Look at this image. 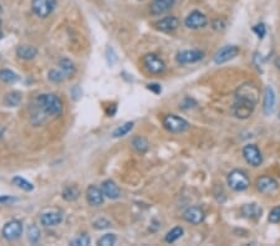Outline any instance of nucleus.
<instances>
[{
	"mask_svg": "<svg viewBox=\"0 0 280 246\" xmlns=\"http://www.w3.org/2000/svg\"><path fill=\"white\" fill-rule=\"evenodd\" d=\"M36 106L41 112L50 117H59L62 115V102L54 94H43L36 99Z\"/></svg>",
	"mask_w": 280,
	"mask_h": 246,
	"instance_id": "obj_1",
	"label": "nucleus"
},
{
	"mask_svg": "<svg viewBox=\"0 0 280 246\" xmlns=\"http://www.w3.org/2000/svg\"><path fill=\"white\" fill-rule=\"evenodd\" d=\"M260 97V91L254 82H244L236 91V101H242L257 106Z\"/></svg>",
	"mask_w": 280,
	"mask_h": 246,
	"instance_id": "obj_2",
	"label": "nucleus"
},
{
	"mask_svg": "<svg viewBox=\"0 0 280 246\" xmlns=\"http://www.w3.org/2000/svg\"><path fill=\"white\" fill-rule=\"evenodd\" d=\"M227 184L234 192H244L249 188L250 181L244 172L240 169H234L227 177Z\"/></svg>",
	"mask_w": 280,
	"mask_h": 246,
	"instance_id": "obj_3",
	"label": "nucleus"
},
{
	"mask_svg": "<svg viewBox=\"0 0 280 246\" xmlns=\"http://www.w3.org/2000/svg\"><path fill=\"white\" fill-rule=\"evenodd\" d=\"M163 126L171 133H183L189 128V123L177 115H167L163 117Z\"/></svg>",
	"mask_w": 280,
	"mask_h": 246,
	"instance_id": "obj_4",
	"label": "nucleus"
},
{
	"mask_svg": "<svg viewBox=\"0 0 280 246\" xmlns=\"http://www.w3.org/2000/svg\"><path fill=\"white\" fill-rule=\"evenodd\" d=\"M142 63L151 75H161L166 71V63L156 54H147L142 57Z\"/></svg>",
	"mask_w": 280,
	"mask_h": 246,
	"instance_id": "obj_5",
	"label": "nucleus"
},
{
	"mask_svg": "<svg viewBox=\"0 0 280 246\" xmlns=\"http://www.w3.org/2000/svg\"><path fill=\"white\" fill-rule=\"evenodd\" d=\"M56 8V0H33L31 3V9L36 17L45 19L52 14V12Z\"/></svg>",
	"mask_w": 280,
	"mask_h": 246,
	"instance_id": "obj_6",
	"label": "nucleus"
},
{
	"mask_svg": "<svg viewBox=\"0 0 280 246\" xmlns=\"http://www.w3.org/2000/svg\"><path fill=\"white\" fill-rule=\"evenodd\" d=\"M243 158L249 166L254 167H260L261 163H263V155H261V152L259 150V148L255 144H247L243 147Z\"/></svg>",
	"mask_w": 280,
	"mask_h": 246,
	"instance_id": "obj_7",
	"label": "nucleus"
},
{
	"mask_svg": "<svg viewBox=\"0 0 280 246\" xmlns=\"http://www.w3.org/2000/svg\"><path fill=\"white\" fill-rule=\"evenodd\" d=\"M23 234V224L19 220H10L3 227V237L8 241L18 240Z\"/></svg>",
	"mask_w": 280,
	"mask_h": 246,
	"instance_id": "obj_8",
	"label": "nucleus"
},
{
	"mask_svg": "<svg viewBox=\"0 0 280 246\" xmlns=\"http://www.w3.org/2000/svg\"><path fill=\"white\" fill-rule=\"evenodd\" d=\"M255 187H257L258 192H260L261 194L270 195L273 193H275L278 190L279 184L273 177L270 176H261L259 177L255 182Z\"/></svg>",
	"mask_w": 280,
	"mask_h": 246,
	"instance_id": "obj_9",
	"label": "nucleus"
},
{
	"mask_svg": "<svg viewBox=\"0 0 280 246\" xmlns=\"http://www.w3.org/2000/svg\"><path fill=\"white\" fill-rule=\"evenodd\" d=\"M238 54H239V47L236 45H226L217 51L215 55V62L217 65H222V63L233 60L234 57L238 56Z\"/></svg>",
	"mask_w": 280,
	"mask_h": 246,
	"instance_id": "obj_10",
	"label": "nucleus"
},
{
	"mask_svg": "<svg viewBox=\"0 0 280 246\" xmlns=\"http://www.w3.org/2000/svg\"><path fill=\"white\" fill-rule=\"evenodd\" d=\"M254 110L255 106L252 105V103L236 101V100H234L233 106H232V113L238 120H247V118H249L254 112Z\"/></svg>",
	"mask_w": 280,
	"mask_h": 246,
	"instance_id": "obj_11",
	"label": "nucleus"
},
{
	"mask_svg": "<svg viewBox=\"0 0 280 246\" xmlns=\"http://www.w3.org/2000/svg\"><path fill=\"white\" fill-rule=\"evenodd\" d=\"M207 24L208 18L203 13L198 12V10L189 13L186 19H184V25L188 29H192V30H198V29L204 28V26H207Z\"/></svg>",
	"mask_w": 280,
	"mask_h": 246,
	"instance_id": "obj_12",
	"label": "nucleus"
},
{
	"mask_svg": "<svg viewBox=\"0 0 280 246\" xmlns=\"http://www.w3.org/2000/svg\"><path fill=\"white\" fill-rule=\"evenodd\" d=\"M204 57V52L200 50H184L177 54L176 61L181 65H186V63H194L203 60Z\"/></svg>",
	"mask_w": 280,
	"mask_h": 246,
	"instance_id": "obj_13",
	"label": "nucleus"
},
{
	"mask_svg": "<svg viewBox=\"0 0 280 246\" xmlns=\"http://www.w3.org/2000/svg\"><path fill=\"white\" fill-rule=\"evenodd\" d=\"M276 105V96L274 89L271 86H266L264 90V97H263V111L265 116H270L275 110Z\"/></svg>",
	"mask_w": 280,
	"mask_h": 246,
	"instance_id": "obj_14",
	"label": "nucleus"
},
{
	"mask_svg": "<svg viewBox=\"0 0 280 246\" xmlns=\"http://www.w3.org/2000/svg\"><path fill=\"white\" fill-rule=\"evenodd\" d=\"M205 218L204 211L202 210L198 206H189L184 210L183 213V219L189 224H193V225H198V224L203 223Z\"/></svg>",
	"mask_w": 280,
	"mask_h": 246,
	"instance_id": "obj_15",
	"label": "nucleus"
},
{
	"mask_svg": "<svg viewBox=\"0 0 280 246\" xmlns=\"http://www.w3.org/2000/svg\"><path fill=\"white\" fill-rule=\"evenodd\" d=\"M240 213L244 216L245 219H249V220L257 221L261 218V214L263 210L259 206L257 203H250V204H244L240 208Z\"/></svg>",
	"mask_w": 280,
	"mask_h": 246,
	"instance_id": "obj_16",
	"label": "nucleus"
},
{
	"mask_svg": "<svg viewBox=\"0 0 280 246\" xmlns=\"http://www.w3.org/2000/svg\"><path fill=\"white\" fill-rule=\"evenodd\" d=\"M104 193L95 185H90L86 190V200L90 205L99 206L104 203Z\"/></svg>",
	"mask_w": 280,
	"mask_h": 246,
	"instance_id": "obj_17",
	"label": "nucleus"
},
{
	"mask_svg": "<svg viewBox=\"0 0 280 246\" xmlns=\"http://www.w3.org/2000/svg\"><path fill=\"white\" fill-rule=\"evenodd\" d=\"M156 29L163 33H172V31L177 30L179 26V20L176 17H166L163 19L158 20L155 24Z\"/></svg>",
	"mask_w": 280,
	"mask_h": 246,
	"instance_id": "obj_18",
	"label": "nucleus"
},
{
	"mask_svg": "<svg viewBox=\"0 0 280 246\" xmlns=\"http://www.w3.org/2000/svg\"><path fill=\"white\" fill-rule=\"evenodd\" d=\"M62 219H64V216L60 211H47V213L41 214L40 223L41 225L46 227L56 226L62 223Z\"/></svg>",
	"mask_w": 280,
	"mask_h": 246,
	"instance_id": "obj_19",
	"label": "nucleus"
},
{
	"mask_svg": "<svg viewBox=\"0 0 280 246\" xmlns=\"http://www.w3.org/2000/svg\"><path fill=\"white\" fill-rule=\"evenodd\" d=\"M101 190L102 193H104L105 197L110 198V199H117V198H120L121 195V190L120 188H118V185L113 181H111V179H107V181L102 182Z\"/></svg>",
	"mask_w": 280,
	"mask_h": 246,
	"instance_id": "obj_20",
	"label": "nucleus"
},
{
	"mask_svg": "<svg viewBox=\"0 0 280 246\" xmlns=\"http://www.w3.org/2000/svg\"><path fill=\"white\" fill-rule=\"evenodd\" d=\"M176 0H153L151 5V13L153 15L165 14L167 10H170L173 7Z\"/></svg>",
	"mask_w": 280,
	"mask_h": 246,
	"instance_id": "obj_21",
	"label": "nucleus"
},
{
	"mask_svg": "<svg viewBox=\"0 0 280 246\" xmlns=\"http://www.w3.org/2000/svg\"><path fill=\"white\" fill-rule=\"evenodd\" d=\"M17 55L23 60H31L38 55V49L29 45H20L17 49Z\"/></svg>",
	"mask_w": 280,
	"mask_h": 246,
	"instance_id": "obj_22",
	"label": "nucleus"
},
{
	"mask_svg": "<svg viewBox=\"0 0 280 246\" xmlns=\"http://www.w3.org/2000/svg\"><path fill=\"white\" fill-rule=\"evenodd\" d=\"M132 148H133L137 153L144 154V153H146L150 148L149 141H147L145 137H141V136L134 137V138L132 139Z\"/></svg>",
	"mask_w": 280,
	"mask_h": 246,
	"instance_id": "obj_23",
	"label": "nucleus"
},
{
	"mask_svg": "<svg viewBox=\"0 0 280 246\" xmlns=\"http://www.w3.org/2000/svg\"><path fill=\"white\" fill-rule=\"evenodd\" d=\"M0 80L5 82V84H15V82L19 80V76L14 71L3 68V70H0Z\"/></svg>",
	"mask_w": 280,
	"mask_h": 246,
	"instance_id": "obj_24",
	"label": "nucleus"
},
{
	"mask_svg": "<svg viewBox=\"0 0 280 246\" xmlns=\"http://www.w3.org/2000/svg\"><path fill=\"white\" fill-rule=\"evenodd\" d=\"M79 197H80V190L74 185L65 188L64 192H62V198L66 202H75Z\"/></svg>",
	"mask_w": 280,
	"mask_h": 246,
	"instance_id": "obj_25",
	"label": "nucleus"
},
{
	"mask_svg": "<svg viewBox=\"0 0 280 246\" xmlns=\"http://www.w3.org/2000/svg\"><path fill=\"white\" fill-rule=\"evenodd\" d=\"M183 232H184L183 227H181V226L173 227V229L171 230V231H168L167 235H166V237H165L166 242H168V244H172V242L177 241L178 239H181L182 235H183Z\"/></svg>",
	"mask_w": 280,
	"mask_h": 246,
	"instance_id": "obj_26",
	"label": "nucleus"
},
{
	"mask_svg": "<svg viewBox=\"0 0 280 246\" xmlns=\"http://www.w3.org/2000/svg\"><path fill=\"white\" fill-rule=\"evenodd\" d=\"M20 101H22V94L17 91L9 92V94L5 96V105L9 106V107H17L19 106Z\"/></svg>",
	"mask_w": 280,
	"mask_h": 246,
	"instance_id": "obj_27",
	"label": "nucleus"
},
{
	"mask_svg": "<svg viewBox=\"0 0 280 246\" xmlns=\"http://www.w3.org/2000/svg\"><path fill=\"white\" fill-rule=\"evenodd\" d=\"M132 128H133V122H126L125 124H122V126L117 127V128L112 132V137L113 138H120V137L126 136V134L132 131Z\"/></svg>",
	"mask_w": 280,
	"mask_h": 246,
	"instance_id": "obj_28",
	"label": "nucleus"
},
{
	"mask_svg": "<svg viewBox=\"0 0 280 246\" xmlns=\"http://www.w3.org/2000/svg\"><path fill=\"white\" fill-rule=\"evenodd\" d=\"M12 182H13V184L17 185V187L20 188V189L25 190V192H31V190L34 189L33 183H30L29 181H26V179L23 178V177H19V176L14 177Z\"/></svg>",
	"mask_w": 280,
	"mask_h": 246,
	"instance_id": "obj_29",
	"label": "nucleus"
},
{
	"mask_svg": "<svg viewBox=\"0 0 280 246\" xmlns=\"http://www.w3.org/2000/svg\"><path fill=\"white\" fill-rule=\"evenodd\" d=\"M60 68H61L62 71L65 72V75L67 76V77H70V76H73L74 73H75V66H74V63L71 60L68 59H62L61 61H60Z\"/></svg>",
	"mask_w": 280,
	"mask_h": 246,
	"instance_id": "obj_30",
	"label": "nucleus"
},
{
	"mask_svg": "<svg viewBox=\"0 0 280 246\" xmlns=\"http://www.w3.org/2000/svg\"><path fill=\"white\" fill-rule=\"evenodd\" d=\"M28 237H29V241H30L31 244H36V242L39 241V239H40V230H39V227L36 226L35 224L29 226Z\"/></svg>",
	"mask_w": 280,
	"mask_h": 246,
	"instance_id": "obj_31",
	"label": "nucleus"
},
{
	"mask_svg": "<svg viewBox=\"0 0 280 246\" xmlns=\"http://www.w3.org/2000/svg\"><path fill=\"white\" fill-rule=\"evenodd\" d=\"M66 78H67V76L65 75V72L61 68H60V70H51L49 72V80L52 82H56V84L65 81Z\"/></svg>",
	"mask_w": 280,
	"mask_h": 246,
	"instance_id": "obj_32",
	"label": "nucleus"
},
{
	"mask_svg": "<svg viewBox=\"0 0 280 246\" xmlns=\"http://www.w3.org/2000/svg\"><path fill=\"white\" fill-rule=\"evenodd\" d=\"M116 240H117L116 239V235L106 234L97 240V245L99 246H112L116 244Z\"/></svg>",
	"mask_w": 280,
	"mask_h": 246,
	"instance_id": "obj_33",
	"label": "nucleus"
},
{
	"mask_svg": "<svg viewBox=\"0 0 280 246\" xmlns=\"http://www.w3.org/2000/svg\"><path fill=\"white\" fill-rule=\"evenodd\" d=\"M90 242H91V239H90L89 235H80V236L75 237L74 240H71L70 241V245H74V246H87L90 245Z\"/></svg>",
	"mask_w": 280,
	"mask_h": 246,
	"instance_id": "obj_34",
	"label": "nucleus"
},
{
	"mask_svg": "<svg viewBox=\"0 0 280 246\" xmlns=\"http://www.w3.org/2000/svg\"><path fill=\"white\" fill-rule=\"evenodd\" d=\"M268 220L270 221V223H273V224L280 223V205L271 209L270 213H269Z\"/></svg>",
	"mask_w": 280,
	"mask_h": 246,
	"instance_id": "obj_35",
	"label": "nucleus"
},
{
	"mask_svg": "<svg viewBox=\"0 0 280 246\" xmlns=\"http://www.w3.org/2000/svg\"><path fill=\"white\" fill-rule=\"evenodd\" d=\"M253 31L259 39H263L266 34V28L264 24H257V25L253 26Z\"/></svg>",
	"mask_w": 280,
	"mask_h": 246,
	"instance_id": "obj_36",
	"label": "nucleus"
},
{
	"mask_svg": "<svg viewBox=\"0 0 280 246\" xmlns=\"http://www.w3.org/2000/svg\"><path fill=\"white\" fill-rule=\"evenodd\" d=\"M110 226H111V223L105 218L97 219V220L94 223V227L96 230H104V229H107V227H110Z\"/></svg>",
	"mask_w": 280,
	"mask_h": 246,
	"instance_id": "obj_37",
	"label": "nucleus"
},
{
	"mask_svg": "<svg viewBox=\"0 0 280 246\" xmlns=\"http://www.w3.org/2000/svg\"><path fill=\"white\" fill-rule=\"evenodd\" d=\"M106 59H107L108 65H110V66H112L113 63L117 61V56H116L115 50H113L112 47H110V46H108L107 50H106Z\"/></svg>",
	"mask_w": 280,
	"mask_h": 246,
	"instance_id": "obj_38",
	"label": "nucleus"
},
{
	"mask_svg": "<svg viewBox=\"0 0 280 246\" xmlns=\"http://www.w3.org/2000/svg\"><path fill=\"white\" fill-rule=\"evenodd\" d=\"M147 89H149L150 91L155 92L156 95L161 94V91H162V89H161V86L158 84H150L149 86H147Z\"/></svg>",
	"mask_w": 280,
	"mask_h": 246,
	"instance_id": "obj_39",
	"label": "nucleus"
},
{
	"mask_svg": "<svg viewBox=\"0 0 280 246\" xmlns=\"http://www.w3.org/2000/svg\"><path fill=\"white\" fill-rule=\"evenodd\" d=\"M14 198H10V197H0V203H12V202H14Z\"/></svg>",
	"mask_w": 280,
	"mask_h": 246,
	"instance_id": "obj_40",
	"label": "nucleus"
},
{
	"mask_svg": "<svg viewBox=\"0 0 280 246\" xmlns=\"http://www.w3.org/2000/svg\"><path fill=\"white\" fill-rule=\"evenodd\" d=\"M4 131H5V127L0 124V137L3 136V133H4Z\"/></svg>",
	"mask_w": 280,
	"mask_h": 246,
	"instance_id": "obj_41",
	"label": "nucleus"
},
{
	"mask_svg": "<svg viewBox=\"0 0 280 246\" xmlns=\"http://www.w3.org/2000/svg\"><path fill=\"white\" fill-rule=\"evenodd\" d=\"M3 38V31H2V20H0V39Z\"/></svg>",
	"mask_w": 280,
	"mask_h": 246,
	"instance_id": "obj_42",
	"label": "nucleus"
},
{
	"mask_svg": "<svg viewBox=\"0 0 280 246\" xmlns=\"http://www.w3.org/2000/svg\"><path fill=\"white\" fill-rule=\"evenodd\" d=\"M0 12H2V5H0Z\"/></svg>",
	"mask_w": 280,
	"mask_h": 246,
	"instance_id": "obj_43",
	"label": "nucleus"
},
{
	"mask_svg": "<svg viewBox=\"0 0 280 246\" xmlns=\"http://www.w3.org/2000/svg\"><path fill=\"white\" fill-rule=\"evenodd\" d=\"M279 120H280V113H279Z\"/></svg>",
	"mask_w": 280,
	"mask_h": 246,
	"instance_id": "obj_44",
	"label": "nucleus"
},
{
	"mask_svg": "<svg viewBox=\"0 0 280 246\" xmlns=\"http://www.w3.org/2000/svg\"><path fill=\"white\" fill-rule=\"evenodd\" d=\"M279 67H280V66H279Z\"/></svg>",
	"mask_w": 280,
	"mask_h": 246,
	"instance_id": "obj_45",
	"label": "nucleus"
}]
</instances>
